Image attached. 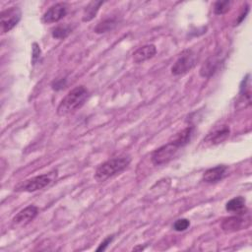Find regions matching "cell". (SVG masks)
Segmentation results:
<instances>
[{
  "label": "cell",
  "mask_w": 252,
  "mask_h": 252,
  "mask_svg": "<svg viewBox=\"0 0 252 252\" xmlns=\"http://www.w3.org/2000/svg\"><path fill=\"white\" fill-rule=\"evenodd\" d=\"M89 97V92L84 86H78L71 90L60 101L57 107V114L59 116L68 115L80 109Z\"/></svg>",
  "instance_id": "cell-1"
},
{
  "label": "cell",
  "mask_w": 252,
  "mask_h": 252,
  "mask_svg": "<svg viewBox=\"0 0 252 252\" xmlns=\"http://www.w3.org/2000/svg\"><path fill=\"white\" fill-rule=\"evenodd\" d=\"M130 161L131 158L128 156L112 158L98 165L94 172V179L98 182L105 181L109 177L123 171L129 165Z\"/></svg>",
  "instance_id": "cell-2"
},
{
  "label": "cell",
  "mask_w": 252,
  "mask_h": 252,
  "mask_svg": "<svg viewBox=\"0 0 252 252\" xmlns=\"http://www.w3.org/2000/svg\"><path fill=\"white\" fill-rule=\"evenodd\" d=\"M56 178V172H49L41 175H37L27 179L21 183H19L15 187V191L17 192H34L37 190H41L51 184Z\"/></svg>",
  "instance_id": "cell-3"
},
{
  "label": "cell",
  "mask_w": 252,
  "mask_h": 252,
  "mask_svg": "<svg viewBox=\"0 0 252 252\" xmlns=\"http://www.w3.org/2000/svg\"><path fill=\"white\" fill-rule=\"evenodd\" d=\"M196 62H197L196 54L192 50L186 49L182 51L178 59L172 65L171 74L174 76L184 75L196 65Z\"/></svg>",
  "instance_id": "cell-4"
},
{
  "label": "cell",
  "mask_w": 252,
  "mask_h": 252,
  "mask_svg": "<svg viewBox=\"0 0 252 252\" xmlns=\"http://www.w3.org/2000/svg\"><path fill=\"white\" fill-rule=\"evenodd\" d=\"M179 148L175 146L171 141L166 145H163L153 152L151 156V160L155 165H161L170 161L177 154Z\"/></svg>",
  "instance_id": "cell-5"
},
{
  "label": "cell",
  "mask_w": 252,
  "mask_h": 252,
  "mask_svg": "<svg viewBox=\"0 0 252 252\" xmlns=\"http://www.w3.org/2000/svg\"><path fill=\"white\" fill-rule=\"evenodd\" d=\"M22 17V12L19 7H11L3 10L0 14V24L1 32L6 33L14 29L20 22Z\"/></svg>",
  "instance_id": "cell-6"
},
{
  "label": "cell",
  "mask_w": 252,
  "mask_h": 252,
  "mask_svg": "<svg viewBox=\"0 0 252 252\" xmlns=\"http://www.w3.org/2000/svg\"><path fill=\"white\" fill-rule=\"evenodd\" d=\"M67 14V5L65 3H56L52 5L42 16V22L45 24L56 23Z\"/></svg>",
  "instance_id": "cell-7"
},
{
  "label": "cell",
  "mask_w": 252,
  "mask_h": 252,
  "mask_svg": "<svg viewBox=\"0 0 252 252\" xmlns=\"http://www.w3.org/2000/svg\"><path fill=\"white\" fill-rule=\"evenodd\" d=\"M38 214V209L33 206H28L25 209H23L22 211H20L12 220V223L15 226H22V225H26L27 223H29L30 221H32Z\"/></svg>",
  "instance_id": "cell-8"
},
{
  "label": "cell",
  "mask_w": 252,
  "mask_h": 252,
  "mask_svg": "<svg viewBox=\"0 0 252 252\" xmlns=\"http://www.w3.org/2000/svg\"><path fill=\"white\" fill-rule=\"evenodd\" d=\"M229 134H230L229 127L226 125H223L220 128L215 129L213 132L209 133L205 138L204 142L210 145H219L224 142L229 137Z\"/></svg>",
  "instance_id": "cell-9"
},
{
  "label": "cell",
  "mask_w": 252,
  "mask_h": 252,
  "mask_svg": "<svg viewBox=\"0 0 252 252\" xmlns=\"http://www.w3.org/2000/svg\"><path fill=\"white\" fill-rule=\"evenodd\" d=\"M246 221L247 220L245 219H242L240 217H228L221 221V229L225 232H234L248 225L249 222Z\"/></svg>",
  "instance_id": "cell-10"
},
{
  "label": "cell",
  "mask_w": 252,
  "mask_h": 252,
  "mask_svg": "<svg viewBox=\"0 0 252 252\" xmlns=\"http://www.w3.org/2000/svg\"><path fill=\"white\" fill-rule=\"evenodd\" d=\"M227 171V166L225 165H217L215 167L207 169L203 173V180L207 183H215L221 180Z\"/></svg>",
  "instance_id": "cell-11"
},
{
  "label": "cell",
  "mask_w": 252,
  "mask_h": 252,
  "mask_svg": "<svg viewBox=\"0 0 252 252\" xmlns=\"http://www.w3.org/2000/svg\"><path fill=\"white\" fill-rule=\"evenodd\" d=\"M157 53V47L154 44H146L139 47L133 53V60L135 63H142L153 58Z\"/></svg>",
  "instance_id": "cell-12"
},
{
  "label": "cell",
  "mask_w": 252,
  "mask_h": 252,
  "mask_svg": "<svg viewBox=\"0 0 252 252\" xmlns=\"http://www.w3.org/2000/svg\"><path fill=\"white\" fill-rule=\"evenodd\" d=\"M220 66V60L216 56L209 57L200 68V75L204 78L212 77Z\"/></svg>",
  "instance_id": "cell-13"
},
{
  "label": "cell",
  "mask_w": 252,
  "mask_h": 252,
  "mask_svg": "<svg viewBox=\"0 0 252 252\" xmlns=\"http://www.w3.org/2000/svg\"><path fill=\"white\" fill-rule=\"evenodd\" d=\"M193 133H194V127L193 126H188V127L184 128L183 130H181L180 132H178L173 137L171 142L180 149V148L184 147L185 145H187L190 142V140L193 136Z\"/></svg>",
  "instance_id": "cell-14"
},
{
  "label": "cell",
  "mask_w": 252,
  "mask_h": 252,
  "mask_svg": "<svg viewBox=\"0 0 252 252\" xmlns=\"http://www.w3.org/2000/svg\"><path fill=\"white\" fill-rule=\"evenodd\" d=\"M225 209L228 212H233V213H242L243 210L245 209V199L241 196L232 198L229 200L226 205Z\"/></svg>",
  "instance_id": "cell-15"
},
{
  "label": "cell",
  "mask_w": 252,
  "mask_h": 252,
  "mask_svg": "<svg viewBox=\"0 0 252 252\" xmlns=\"http://www.w3.org/2000/svg\"><path fill=\"white\" fill-rule=\"evenodd\" d=\"M103 2L101 1H93L91 2L84 10V14H83V21L84 22H90L91 20H93L95 15L97 14V11L99 9V7L102 5Z\"/></svg>",
  "instance_id": "cell-16"
},
{
  "label": "cell",
  "mask_w": 252,
  "mask_h": 252,
  "mask_svg": "<svg viewBox=\"0 0 252 252\" xmlns=\"http://www.w3.org/2000/svg\"><path fill=\"white\" fill-rule=\"evenodd\" d=\"M116 25H117L116 20H114V19H105V20L99 22L95 26L94 32L96 33H104V32L112 31L116 27Z\"/></svg>",
  "instance_id": "cell-17"
},
{
  "label": "cell",
  "mask_w": 252,
  "mask_h": 252,
  "mask_svg": "<svg viewBox=\"0 0 252 252\" xmlns=\"http://www.w3.org/2000/svg\"><path fill=\"white\" fill-rule=\"evenodd\" d=\"M71 32V28L67 27V26H59V27H56L55 29L52 30L51 32V34L54 38H57V39H63L65 37H67L69 35V33Z\"/></svg>",
  "instance_id": "cell-18"
},
{
  "label": "cell",
  "mask_w": 252,
  "mask_h": 252,
  "mask_svg": "<svg viewBox=\"0 0 252 252\" xmlns=\"http://www.w3.org/2000/svg\"><path fill=\"white\" fill-rule=\"evenodd\" d=\"M230 4H231V2L228 1V0L227 1H218V2H216L215 6H214L215 14H217V15L225 14L229 10Z\"/></svg>",
  "instance_id": "cell-19"
},
{
  "label": "cell",
  "mask_w": 252,
  "mask_h": 252,
  "mask_svg": "<svg viewBox=\"0 0 252 252\" xmlns=\"http://www.w3.org/2000/svg\"><path fill=\"white\" fill-rule=\"evenodd\" d=\"M190 225V221L187 219H179L173 223V228L176 231H184Z\"/></svg>",
  "instance_id": "cell-20"
},
{
  "label": "cell",
  "mask_w": 252,
  "mask_h": 252,
  "mask_svg": "<svg viewBox=\"0 0 252 252\" xmlns=\"http://www.w3.org/2000/svg\"><path fill=\"white\" fill-rule=\"evenodd\" d=\"M40 53H41V51H40V48H39L38 44H37L36 42H33V43H32V62L33 65H34V64L37 62V60L39 59Z\"/></svg>",
  "instance_id": "cell-21"
},
{
  "label": "cell",
  "mask_w": 252,
  "mask_h": 252,
  "mask_svg": "<svg viewBox=\"0 0 252 252\" xmlns=\"http://www.w3.org/2000/svg\"><path fill=\"white\" fill-rule=\"evenodd\" d=\"M113 238H114L113 235L107 236V237L99 244V246L96 248V251H103V250H105L106 247L108 246V244H110V242L113 240Z\"/></svg>",
  "instance_id": "cell-22"
},
{
  "label": "cell",
  "mask_w": 252,
  "mask_h": 252,
  "mask_svg": "<svg viewBox=\"0 0 252 252\" xmlns=\"http://www.w3.org/2000/svg\"><path fill=\"white\" fill-rule=\"evenodd\" d=\"M65 83H66V80L65 79H59V80H56L53 84H52V89L53 90H60L62 89L64 86H65Z\"/></svg>",
  "instance_id": "cell-23"
},
{
  "label": "cell",
  "mask_w": 252,
  "mask_h": 252,
  "mask_svg": "<svg viewBox=\"0 0 252 252\" xmlns=\"http://www.w3.org/2000/svg\"><path fill=\"white\" fill-rule=\"evenodd\" d=\"M144 249V247H142V246H139V247H135L133 250H143Z\"/></svg>",
  "instance_id": "cell-24"
}]
</instances>
